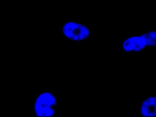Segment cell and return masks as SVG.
Instances as JSON below:
<instances>
[{"mask_svg": "<svg viewBox=\"0 0 156 117\" xmlns=\"http://www.w3.org/2000/svg\"><path fill=\"white\" fill-rule=\"evenodd\" d=\"M58 29L59 36L75 44L80 45L92 38V24L84 22L81 19L65 18Z\"/></svg>", "mask_w": 156, "mask_h": 117, "instance_id": "obj_1", "label": "cell"}, {"mask_svg": "<svg viewBox=\"0 0 156 117\" xmlns=\"http://www.w3.org/2000/svg\"><path fill=\"white\" fill-rule=\"evenodd\" d=\"M59 96L50 89L39 90L32 98V117H59Z\"/></svg>", "mask_w": 156, "mask_h": 117, "instance_id": "obj_2", "label": "cell"}, {"mask_svg": "<svg viewBox=\"0 0 156 117\" xmlns=\"http://www.w3.org/2000/svg\"><path fill=\"white\" fill-rule=\"evenodd\" d=\"M156 46V30L143 31L138 35L125 36L119 43V48L125 56L136 54Z\"/></svg>", "mask_w": 156, "mask_h": 117, "instance_id": "obj_3", "label": "cell"}, {"mask_svg": "<svg viewBox=\"0 0 156 117\" xmlns=\"http://www.w3.org/2000/svg\"><path fill=\"white\" fill-rule=\"evenodd\" d=\"M137 112L140 117L156 116V95H144Z\"/></svg>", "mask_w": 156, "mask_h": 117, "instance_id": "obj_4", "label": "cell"}, {"mask_svg": "<svg viewBox=\"0 0 156 117\" xmlns=\"http://www.w3.org/2000/svg\"><path fill=\"white\" fill-rule=\"evenodd\" d=\"M5 2H13L14 0H4Z\"/></svg>", "mask_w": 156, "mask_h": 117, "instance_id": "obj_5", "label": "cell"}]
</instances>
